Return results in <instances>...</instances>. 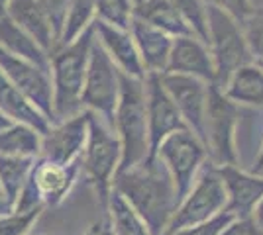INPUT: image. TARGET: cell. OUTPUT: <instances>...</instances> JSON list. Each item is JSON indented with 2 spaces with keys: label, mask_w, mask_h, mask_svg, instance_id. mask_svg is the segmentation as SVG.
Masks as SVG:
<instances>
[{
  "label": "cell",
  "mask_w": 263,
  "mask_h": 235,
  "mask_svg": "<svg viewBox=\"0 0 263 235\" xmlns=\"http://www.w3.org/2000/svg\"><path fill=\"white\" fill-rule=\"evenodd\" d=\"M112 190L130 204L152 235L165 233L179 206L173 180L157 157L118 173L112 180Z\"/></svg>",
  "instance_id": "cell-1"
},
{
  "label": "cell",
  "mask_w": 263,
  "mask_h": 235,
  "mask_svg": "<svg viewBox=\"0 0 263 235\" xmlns=\"http://www.w3.org/2000/svg\"><path fill=\"white\" fill-rule=\"evenodd\" d=\"M92 44H95V28L90 24L75 41L57 47L49 55L55 122H63L85 110L81 104V94H83Z\"/></svg>",
  "instance_id": "cell-2"
},
{
  "label": "cell",
  "mask_w": 263,
  "mask_h": 235,
  "mask_svg": "<svg viewBox=\"0 0 263 235\" xmlns=\"http://www.w3.org/2000/svg\"><path fill=\"white\" fill-rule=\"evenodd\" d=\"M114 132L118 135L122 149L118 173L142 165L149 157L143 80L126 77V75L120 77V96L114 112Z\"/></svg>",
  "instance_id": "cell-3"
},
{
  "label": "cell",
  "mask_w": 263,
  "mask_h": 235,
  "mask_svg": "<svg viewBox=\"0 0 263 235\" xmlns=\"http://www.w3.org/2000/svg\"><path fill=\"white\" fill-rule=\"evenodd\" d=\"M120 159L122 149L116 132L102 118L90 112L87 141L79 157V165L81 173H85L88 182L99 194L102 210L106 208V202L112 192V180L120 168Z\"/></svg>",
  "instance_id": "cell-4"
},
{
  "label": "cell",
  "mask_w": 263,
  "mask_h": 235,
  "mask_svg": "<svg viewBox=\"0 0 263 235\" xmlns=\"http://www.w3.org/2000/svg\"><path fill=\"white\" fill-rule=\"evenodd\" d=\"M206 28H209V49L214 61V82L226 87L230 77L243 65L252 63V53L243 39L240 24L230 14L216 6L206 4Z\"/></svg>",
  "instance_id": "cell-5"
},
{
  "label": "cell",
  "mask_w": 263,
  "mask_h": 235,
  "mask_svg": "<svg viewBox=\"0 0 263 235\" xmlns=\"http://www.w3.org/2000/svg\"><path fill=\"white\" fill-rule=\"evenodd\" d=\"M120 77L122 73L112 63L108 53L100 47L95 37L88 55L87 75L81 94V104L88 112L97 114L114 130V112L120 96Z\"/></svg>",
  "instance_id": "cell-6"
},
{
  "label": "cell",
  "mask_w": 263,
  "mask_h": 235,
  "mask_svg": "<svg viewBox=\"0 0 263 235\" xmlns=\"http://www.w3.org/2000/svg\"><path fill=\"white\" fill-rule=\"evenodd\" d=\"M226 190L214 165H204L198 173L195 184L179 202L171 222L167 225L163 235H171L191 225L204 224L226 210Z\"/></svg>",
  "instance_id": "cell-7"
},
{
  "label": "cell",
  "mask_w": 263,
  "mask_h": 235,
  "mask_svg": "<svg viewBox=\"0 0 263 235\" xmlns=\"http://www.w3.org/2000/svg\"><path fill=\"white\" fill-rule=\"evenodd\" d=\"M206 145L191 130L171 134L157 147L155 157L167 168L179 202L185 198V194L195 184L198 173L206 165Z\"/></svg>",
  "instance_id": "cell-8"
},
{
  "label": "cell",
  "mask_w": 263,
  "mask_h": 235,
  "mask_svg": "<svg viewBox=\"0 0 263 235\" xmlns=\"http://www.w3.org/2000/svg\"><path fill=\"white\" fill-rule=\"evenodd\" d=\"M236 120L238 106L220 92L216 84L209 87L204 114V145L214 157V165H238L236 153Z\"/></svg>",
  "instance_id": "cell-9"
},
{
  "label": "cell",
  "mask_w": 263,
  "mask_h": 235,
  "mask_svg": "<svg viewBox=\"0 0 263 235\" xmlns=\"http://www.w3.org/2000/svg\"><path fill=\"white\" fill-rule=\"evenodd\" d=\"M0 71L6 75L26 100L40 114H44L47 122L53 123V84L47 69L24 61L0 49Z\"/></svg>",
  "instance_id": "cell-10"
},
{
  "label": "cell",
  "mask_w": 263,
  "mask_h": 235,
  "mask_svg": "<svg viewBox=\"0 0 263 235\" xmlns=\"http://www.w3.org/2000/svg\"><path fill=\"white\" fill-rule=\"evenodd\" d=\"M143 89H145V114H147V135H149L147 159H154L157 147L161 145L165 137L186 130V125L177 110L175 102L171 100V96L165 90L161 75L147 73L143 77Z\"/></svg>",
  "instance_id": "cell-11"
},
{
  "label": "cell",
  "mask_w": 263,
  "mask_h": 235,
  "mask_svg": "<svg viewBox=\"0 0 263 235\" xmlns=\"http://www.w3.org/2000/svg\"><path fill=\"white\" fill-rule=\"evenodd\" d=\"M88 118H90V112L83 110L73 118L51 123L49 130L42 135L40 159L55 165L77 163L87 141Z\"/></svg>",
  "instance_id": "cell-12"
},
{
  "label": "cell",
  "mask_w": 263,
  "mask_h": 235,
  "mask_svg": "<svg viewBox=\"0 0 263 235\" xmlns=\"http://www.w3.org/2000/svg\"><path fill=\"white\" fill-rule=\"evenodd\" d=\"M161 82L171 100L175 102L186 130H191L204 143V114H206V96H209V87L204 84V80L189 75L163 73Z\"/></svg>",
  "instance_id": "cell-13"
},
{
  "label": "cell",
  "mask_w": 263,
  "mask_h": 235,
  "mask_svg": "<svg viewBox=\"0 0 263 235\" xmlns=\"http://www.w3.org/2000/svg\"><path fill=\"white\" fill-rule=\"evenodd\" d=\"M81 175V165H55L44 159H35L30 173V182L37 192L44 208H57L67 200Z\"/></svg>",
  "instance_id": "cell-14"
},
{
  "label": "cell",
  "mask_w": 263,
  "mask_h": 235,
  "mask_svg": "<svg viewBox=\"0 0 263 235\" xmlns=\"http://www.w3.org/2000/svg\"><path fill=\"white\" fill-rule=\"evenodd\" d=\"M216 167V165H214ZM224 190H226V210L234 218H250L257 202L263 198V177L255 173H246L238 165L216 167Z\"/></svg>",
  "instance_id": "cell-15"
},
{
  "label": "cell",
  "mask_w": 263,
  "mask_h": 235,
  "mask_svg": "<svg viewBox=\"0 0 263 235\" xmlns=\"http://www.w3.org/2000/svg\"><path fill=\"white\" fill-rule=\"evenodd\" d=\"M92 28H95V37L100 44V47L108 53L112 63L118 67L122 75L132 78L143 80L145 71H143L142 59L136 49V44L132 39L130 30H120L114 28L99 20H92Z\"/></svg>",
  "instance_id": "cell-16"
},
{
  "label": "cell",
  "mask_w": 263,
  "mask_h": 235,
  "mask_svg": "<svg viewBox=\"0 0 263 235\" xmlns=\"http://www.w3.org/2000/svg\"><path fill=\"white\" fill-rule=\"evenodd\" d=\"M165 73L189 75V77L214 82V61L206 44H202L195 35L173 37L169 63Z\"/></svg>",
  "instance_id": "cell-17"
},
{
  "label": "cell",
  "mask_w": 263,
  "mask_h": 235,
  "mask_svg": "<svg viewBox=\"0 0 263 235\" xmlns=\"http://www.w3.org/2000/svg\"><path fill=\"white\" fill-rule=\"evenodd\" d=\"M130 34L134 44H136V49L140 53L145 75L147 73L163 75L165 71H167V63H169V53H171L173 37H169L161 30H157L152 24L143 22L140 18L132 20Z\"/></svg>",
  "instance_id": "cell-18"
},
{
  "label": "cell",
  "mask_w": 263,
  "mask_h": 235,
  "mask_svg": "<svg viewBox=\"0 0 263 235\" xmlns=\"http://www.w3.org/2000/svg\"><path fill=\"white\" fill-rule=\"evenodd\" d=\"M4 14L14 24H18L47 55H51L57 49V35L35 0H10Z\"/></svg>",
  "instance_id": "cell-19"
},
{
  "label": "cell",
  "mask_w": 263,
  "mask_h": 235,
  "mask_svg": "<svg viewBox=\"0 0 263 235\" xmlns=\"http://www.w3.org/2000/svg\"><path fill=\"white\" fill-rule=\"evenodd\" d=\"M0 114L4 118H8L12 123L30 125L42 135L51 125L44 114L37 112L32 104L24 98L20 94V90L12 84L2 71H0Z\"/></svg>",
  "instance_id": "cell-20"
},
{
  "label": "cell",
  "mask_w": 263,
  "mask_h": 235,
  "mask_svg": "<svg viewBox=\"0 0 263 235\" xmlns=\"http://www.w3.org/2000/svg\"><path fill=\"white\" fill-rule=\"evenodd\" d=\"M134 18L152 24L169 37L195 35L183 20V16L171 4V0H138L134 4Z\"/></svg>",
  "instance_id": "cell-21"
},
{
  "label": "cell",
  "mask_w": 263,
  "mask_h": 235,
  "mask_svg": "<svg viewBox=\"0 0 263 235\" xmlns=\"http://www.w3.org/2000/svg\"><path fill=\"white\" fill-rule=\"evenodd\" d=\"M0 49L49 71V55L6 14H0Z\"/></svg>",
  "instance_id": "cell-22"
},
{
  "label": "cell",
  "mask_w": 263,
  "mask_h": 235,
  "mask_svg": "<svg viewBox=\"0 0 263 235\" xmlns=\"http://www.w3.org/2000/svg\"><path fill=\"white\" fill-rule=\"evenodd\" d=\"M224 96L234 104L263 106V69L253 63L240 67L226 82Z\"/></svg>",
  "instance_id": "cell-23"
},
{
  "label": "cell",
  "mask_w": 263,
  "mask_h": 235,
  "mask_svg": "<svg viewBox=\"0 0 263 235\" xmlns=\"http://www.w3.org/2000/svg\"><path fill=\"white\" fill-rule=\"evenodd\" d=\"M42 134L24 123H10L0 132V155L40 159Z\"/></svg>",
  "instance_id": "cell-24"
},
{
  "label": "cell",
  "mask_w": 263,
  "mask_h": 235,
  "mask_svg": "<svg viewBox=\"0 0 263 235\" xmlns=\"http://www.w3.org/2000/svg\"><path fill=\"white\" fill-rule=\"evenodd\" d=\"M104 212L114 235H152L145 222L116 190L110 192Z\"/></svg>",
  "instance_id": "cell-25"
},
{
  "label": "cell",
  "mask_w": 263,
  "mask_h": 235,
  "mask_svg": "<svg viewBox=\"0 0 263 235\" xmlns=\"http://www.w3.org/2000/svg\"><path fill=\"white\" fill-rule=\"evenodd\" d=\"M33 163H35V159L0 155V192L12 208L32 173Z\"/></svg>",
  "instance_id": "cell-26"
},
{
  "label": "cell",
  "mask_w": 263,
  "mask_h": 235,
  "mask_svg": "<svg viewBox=\"0 0 263 235\" xmlns=\"http://www.w3.org/2000/svg\"><path fill=\"white\" fill-rule=\"evenodd\" d=\"M95 4H97V0H71L65 18V26H63V32H61L57 47L75 41L79 35L92 24V20H95Z\"/></svg>",
  "instance_id": "cell-27"
},
{
  "label": "cell",
  "mask_w": 263,
  "mask_h": 235,
  "mask_svg": "<svg viewBox=\"0 0 263 235\" xmlns=\"http://www.w3.org/2000/svg\"><path fill=\"white\" fill-rule=\"evenodd\" d=\"M95 20L120 30H130L134 20V4L132 0H97Z\"/></svg>",
  "instance_id": "cell-28"
},
{
  "label": "cell",
  "mask_w": 263,
  "mask_h": 235,
  "mask_svg": "<svg viewBox=\"0 0 263 235\" xmlns=\"http://www.w3.org/2000/svg\"><path fill=\"white\" fill-rule=\"evenodd\" d=\"M177 12L183 16L191 32L202 44L209 45V28H206V6L200 0H171Z\"/></svg>",
  "instance_id": "cell-29"
},
{
  "label": "cell",
  "mask_w": 263,
  "mask_h": 235,
  "mask_svg": "<svg viewBox=\"0 0 263 235\" xmlns=\"http://www.w3.org/2000/svg\"><path fill=\"white\" fill-rule=\"evenodd\" d=\"M44 208H35L30 212H8L0 216V235H30L32 227L37 224Z\"/></svg>",
  "instance_id": "cell-30"
},
{
  "label": "cell",
  "mask_w": 263,
  "mask_h": 235,
  "mask_svg": "<svg viewBox=\"0 0 263 235\" xmlns=\"http://www.w3.org/2000/svg\"><path fill=\"white\" fill-rule=\"evenodd\" d=\"M240 28L252 57L263 61V10L253 8L252 14L240 22Z\"/></svg>",
  "instance_id": "cell-31"
},
{
  "label": "cell",
  "mask_w": 263,
  "mask_h": 235,
  "mask_svg": "<svg viewBox=\"0 0 263 235\" xmlns=\"http://www.w3.org/2000/svg\"><path fill=\"white\" fill-rule=\"evenodd\" d=\"M35 4L47 16V20H49L55 35H57V45H59V37H61L63 26H65V18L71 0H35Z\"/></svg>",
  "instance_id": "cell-32"
},
{
  "label": "cell",
  "mask_w": 263,
  "mask_h": 235,
  "mask_svg": "<svg viewBox=\"0 0 263 235\" xmlns=\"http://www.w3.org/2000/svg\"><path fill=\"white\" fill-rule=\"evenodd\" d=\"M232 220H234L232 213L222 212V213H218V216H214L212 220H209V222H204V224L183 227V229H179V231H175V233H171V235H220L222 229L230 224Z\"/></svg>",
  "instance_id": "cell-33"
},
{
  "label": "cell",
  "mask_w": 263,
  "mask_h": 235,
  "mask_svg": "<svg viewBox=\"0 0 263 235\" xmlns=\"http://www.w3.org/2000/svg\"><path fill=\"white\" fill-rule=\"evenodd\" d=\"M206 4L216 6V8L226 12V14H230L236 22H241L246 16H250L253 12V6L250 4V0H206Z\"/></svg>",
  "instance_id": "cell-34"
},
{
  "label": "cell",
  "mask_w": 263,
  "mask_h": 235,
  "mask_svg": "<svg viewBox=\"0 0 263 235\" xmlns=\"http://www.w3.org/2000/svg\"><path fill=\"white\" fill-rule=\"evenodd\" d=\"M220 235H263V229L253 224L252 218H234Z\"/></svg>",
  "instance_id": "cell-35"
},
{
  "label": "cell",
  "mask_w": 263,
  "mask_h": 235,
  "mask_svg": "<svg viewBox=\"0 0 263 235\" xmlns=\"http://www.w3.org/2000/svg\"><path fill=\"white\" fill-rule=\"evenodd\" d=\"M83 235H114V233H112V227H110L108 220L104 218V220L95 222Z\"/></svg>",
  "instance_id": "cell-36"
},
{
  "label": "cell",
  "mask_w": 263,
  "mask_h": 235,
  "mask_svg": "<svg viewBox=\"0 0 263 235\" xmlns=\"http://www.w3.org/2000/svg\"><path fill=\"white\" fill-rule=\"evenodd\" d=\"M253 220V224L255 225H259L263 229V198L259 202H257V206L253 208V212H252V216H250Z\"/></svg>",
  "instance_id": "cell-37"
},
{
  "label": "cell",
  "mask_w": 263,
  "mask_h": 235,
  "mask_svg": "<svg viewBox=\"0 0 263 235\" xmlns=\"http://www.w3.org/2000/svg\"><path fill=\"white\" fill-rule=\"evenodd\" d=\"M12 212V206L8 204V200L2 196V192H0V216H4V213Z\"/></svg>",
  "instance_id": "cell-38"
},
{
  "label": "cell",
  "mask_w": 263,
  "mask_h": 235,
  "mask_svg": "<svg viewBox=\"0 0 263 235\" xmlns=\"http://www.w3.org/2000/svg\"><path fill=\"white\" fill-rule=\"evenodd\" d=\"M261 173H263V147L259 157H257V163H255V175H261Z\"/></svg>",
  "instance_id": "cell-39"
},
{
  "label": "cell",
  "mask_w": 263,
  "mask_h": 235,
  "mask_svg": "<svg viewBox=\"0 0 263 235\" xmlns=\"http://www.w3.org/2000/svg\"><path fill=\"white\" fill-rule=\"evenodd\" d=\"M10 0H0V14H4V10H6V4H8Z\"/></svg>",
  "instance_id": "cell-40"
},
{
  "label": "cell",
  "mask_w": 263,
  "mask_h": 235,
  "mask_svg": "<svg viewBox=\"0 0 263 235\" xmlns=\"http://www.w3.org/2000/svg\"><path fill=\"white\" fill-rule=\"evenodd\" d=\"M259 67H261V69H263V61H259Z\"/></svg>",
  "instance_id": "cell-41"
}]
</instances>
